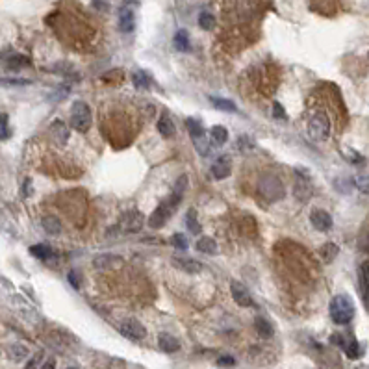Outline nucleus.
<instances>
[{
  "mask_svg": "<svg viewBox=\"0 0 369 369\" xmlns=\"http://www.w3.org/2000/svg\"><path fill=\"white\" fill-rule=\"evenodd\" d=\"M210 102L213 108H217V110H221V112H236L237 108L236 104L232 102V100H229V98H221V97H211Z\"/></svg>",
  "mask_w": 369,
  "mask_h": 369,
  "instance_id": "393cba45",
  "label": "nucleus"
},
{
  "mask_svg": "<svg viewBox=\"0 0 369 369\" xmlns=\"http://www.w3.org/2000/svg\"><path fill=\"white\" fill-rule=\"evenodd\" d=\"M9 130H8V115H0V139H8Z\"/></svg>",
  "mask_w": 369,
  "mask_h": 369,
  "instance_id": "e433bc0d",
  "label": "nucleus"
},
{
  "mask_svg": "<svg viewBox=\"0 0 369 369\" xmlns=\"http://www.w3.org/2000/svg\"><path fill=\"white\" fill-rule=\"evenodd\" d=\"M234 364H236V360L232 356H221V358H217V366H223V368H232Z\"/></svg>",
  "mask_w": 369,
  "mask_h": 369,
  "instance_id": "58836bf2",
  "label": "nucleus"
},
{
  "mask_svg": "<svg viewBox=\"0 0 369 369\" xmlns=\"http://www.w3.org/2000/svg\"><path fill=\"white\" fill-rule=\"evenodd\" d=\"M310 221H312L314 229L319 230V232H328L332 229V217L325 210H314L310 213Z\"/></svg>",
  "mask_w": 369,
  "mask_h": 369,
  "instance_id": "9b49d317",
  "label": "nucleus"
},
{
  "mask_svg": "<svg viewBox=\"0 0 369 369\" xmlns=\"http://www.w3.org/2000/svg\"><path fill=\"white\" fill-rule=\"evenodd\" d=\"M93 6H95V8H100V9H108V6H106L102 0H93Z\"/></svg>",
  "mask_w": 369,
  "mask_h": 369,
  "instance_id": "a18cd8bd",
  "label": "nucleus"
},
{
  "mask_svg": "<svg viewBox=\"0 0 369 369\" xmlns=\"http://www.w3.org/2000/svg\"><path fill=\"white\" fill-rule=\"evenodd\" d=\"M197 251L199 253H204V254H217V243L211 239V237L208 236H202L199 237V241H197Z\"/></svg>",
  "mask_w": 369,
  "mask_h": 369,
  "instance_id": "412c9836",
  "label": "nucleus"
},
{
  "mask_svg": "<svg viewBox=\"0 0 369 369\" xmlns=\"http://www.w3.org/2000/svg\"><path fill=\"white\" fill-rule=\"evenodd\" d=\"M187 184H189L187 176H185V175L178 176V180L175 182V189H173V195L180 197V199H184V193H185V189H187Z\"/></svg>",
  "mask_w": 369,
  "mask_h": 369,
  "instance_id": "473e14b6",
  "label": "nucleus"
},
{
  "mask_svg": "<svg viewBox=\"0 0 369 369\" xmlns=\"http://www.w3.org/2000/svg\"><path fill=\"white\" fill-rule=\"evenodd\" d=\"M230 291H232V299L236 300L237 306H241V308L254 306V300L251 297V293H249V290H247L241 282H237V280L230 282Z\"/></svg>",
  "mask_w": 369,
  "mask_h": 369,
  "instance_id": "1a4fd4ad",
  "label": "nucleus"
},
{
  "mask_svg": "<svg viewBox=\"0 0 369 369\" xmlns=\"http://www.w3.org/2000/svg\"><path fill=\"white\" fill-rule=\"evenodd\" d=\"M182 202V199L180 197H176V195H171L169 199H165V201L160 204L156 210L150 213L149 217V227L150 229H161L165 223H167V219L171 217V213L178 208V204Z\"/></svg>",
  "mask_w": 369,
  "mask_h": 369,
  "instance_id": "f03ea898",
  "label": "nucleus"
},
{
  "mask_svg": "<svg viewBox=\"0 0 369 369\" xmlns=\"http://www.w3.org/2000/svg\"><path fill=\"white\" fill-rule=\"evenodd\" d=\"M6 65H8V69L11 70H19V69H23V67H26V65H30V62H28V58L21 56V54H13V56H9V60L6 62Z\"/></svg>",
  "mask_w": 369,
  "mask_h": 369,
  "instance_id": "cd10ccee",
  "label": "nucleus"
},
{
  "mask_svg": "<svg viewBox=\"0 0 369 369\" xmlns=\"http://www.w3.org/2000/svg\"><path fill=\"white\" fill-rule=\"evenodd\" d=\"M67 278H69V282L72 284V288H76V290H78V288H80V282H78V275H76V271H70Z\"/></svg>",
  "mask_w": 369,
  "mask_h": 369,
  "instance_id": "79ce46f5",
  "label": "nucleus"
},
{
  "mask_svg": "<svg viewBox=\"0 0 369 369\" xmlns=\"http://www.w3.org/2000/svg\"><path fill=\"white\" fill-rule=\"evenodd\" d=\"M0 229H4V230H9L11 229V225L8 223V219H6V215L0 211Z\"/></svg>",
  "mask_w": 369,
  "mask_h": 369,
  "instance_id": "37998d69",
  "label": "nucleus"
},
{
  "mask_svg": "<svg viewBox=\"0 0 369 369\" xmlns=\"http://www.w3.org/2000/svg\"><path fill=\"white\" fill-rule=\"evenodd\" d=\"M50 134H52L54 141H56L58 145H65V143L69 141V136H70L69 126L63 123V121H60V119L50 124Z\"/></svg>",
  "mask_w": 369,
  "mask_h": 369,
  "instance_id": "dca6fc26",
  "label": "nucleus"
},
{
  "mask_svg": "<svg viewBox=\"0 0 369 369\" xmlns=\"http://www.w3.org/2000/svg\"><path fill=\"white\" fill-rule=\"evenodd\" d=\"M210 138L215 145H225L227 139H229V132H227L225 126H213L210 132Z\"/></svg>",
  "mask_w": 369,
  "mask_h": 369,
  "instance_id": "a878e982",
  "label": "nucleus"
},
{
  "mask_svg": "<svg viewBox=\"0 0 369 369\" xmlns=\"http://www.w3.org/2000/svg\"><path fill=\"white\" fill-rule=\"evenodd\" d=\"M354 185L356 189L362 191V193H369V176L368 175H360L354 178Z\"/></svg>",
  "mask_w": 369,
  "mask_h": 369,
  "instance_id": "f704fd0d",
  "label": "nucleus"
},
{
  "mask_svg": "<svg viewBox=\"0 0 369 369\" xmlns=\"http://www.w3.org/2000/svg\"><path fill=\"white\" fill-rule=\"evenodd\" d=\"M119 330H121V334H123L124 338H128V340H132V342H141V340L147 336L145 326L141 325L138 319H126V321H123L121 326H119Z\"/></svg>",
  "mask_w": 369,
  "mask_h": 369,
  "instance_id": "6e6552de",
  "label": "nucleus"
},
{
  "mask_svg": "<svg viewBox=\"0 0 369 369\" xmlns=\"http://www.w3.org/2000/svg\"><path fill=\"white\" fill-rule=\"evenodd\" d=\"M123 262V258L117 254H112V253H106V254H98L93 258V265L97 267V269H112L114 265L121 264Z\"/></svg>",
  "mask_w": 369,
  "mask_h": 369,
  "instance_id": "f3484780",
  "label": "nucleus"
},
{
  "mask_svg": "<svg viewBox=\"0 0 369 369\" xmlns=\"http://www.w3.org/2000/svg\"><path fill=\"white\" fill-rule=\"evenodd\" d=\"M330 317L336 325H347L354 317V302L349 295H336L330 300Z\"/></svg>",
  "mask_w": 369,
  "mask_h": 369,
  "instance_id": "f257e3e1",
  "label": "nucleus"
},
{
  "mask_svg": "<svg viewBox=\"0 0 369 369\" xmlns=\"http://www.w3.org/2000/svg\"><path fill=\"white\" fill-rule=\"evenodd\" d=\"M91 110L86 102L76 100L70 106V126L76 130V132H88L89 126H91Z\"/></svg>",
  "mask_w": 369,
  "mask_h": 369,
  "instance_id": "7ed1b4c3",
  "label": "nucleus"
},
{
  "mask_svg": "<svg viewBox=\"0 0 369 369\" xmlns=\"http://www.w3.org/2000/svg\"><path fill=\"white\" fill-rule=\"evenodd\" d=\"M65 369H78V368H65Z\"/></svg>",
  "mask_w": 369,
  "mask_h": 369,
  "instance_id": "de8ad7c7",
  "label": "nucleus"
},
{
  "mask_svg": "<svg viewBox=\"0 0 369 369\" xmlns=\"http://www.w3.org/2000/svg\"><path fill=\"white\" fill-rule=\"evenodd\" d=\"M30 254L39 258V260H50L54 256V251L48 245L45 243H39V245H32L30 247Z\"/></svg>",
  "mask_w": 369,
  "mask_h": 369,
  "instance_id": "5701e85b",
  "label": "nucleus"
},
{
  "mask_svg": "<svg viewBox=\"0 0 369 369\" xmlns=\"http://www.w3.org/2000/svg\"><path fill=\"white\" fill-rule=\"evenodd\" d=\"M185 227L191 234H201V225L197 221V211L195 210H187V213H185Z\"/></svg>",
  "mask_w": 369,
  "mask_h": 369,
  "instance_id": "bb28decb",
  "label": "nucleus"
},
{
  "mask_svg": "<svg viewBox=\"0 0 369 369\" xmlns=\"http://www.w3.org/2000/svg\"><path fill=\"white\" fill-rule=\"evenodd\" d=\"M41 225H43L45 232L50 234V236L62 234V223H60L58 217H54V215H45L43 221H41Z\"/></svg>",
  "mask_w": 369,
  "mask_h": 369,
  "instance_id": "6ab92c4d",
  "label": "nucleus"
},
{
  "mask_svg": "<svg viewBox=\"0 0 369 369\" xmlns=\"http://www.w3.org/2000/svg\"><path fill=\"white\" fill-rule=\"evenodd\" d=\"M175 46H176V50H180V52H185V50L189 48V35H187L185 30H178V32H176Z\"/></svg>",
  "mask_w": 369,
  "mask_h": 369,
  "instance_id": "c756f323",
  "label": "nucleus"
},
{
  "mask_svg": "<svg viewBox=\"0 0 369 369\" xmlns=\"http://www.w3.org/2000/svg\"><path fill=\"white\" fill-rule=\"evenodd\" d=\"M134 26H136V15H134V9L128 8L126 4H124L123 8H121V11H119V30L123 32V34H128V32H132Z\"/></svg>",
  "mask_w": 369,
  "mask_h": 369,
  "instance_id": "4468645a",
  "label": "nucleus"
},
{
  "mask_svg": "<svg viewBox=\"0 0 369 369\" xmlns=\"http://www.w3.org/2000/svg\"><path fill=\"white\" fill-rule=\"evenodd\" d=\"M293 193L295 199L299 202H306L312 197V184H310V178L302 173H297L295 176V187H293Z\"/></svg>",
  "mask_w": 369,
  "mask_h": 369,
  "instance_id": "9d476101",
  "label": "nucleus"
},
{
  "mask_svg": "<svg viewBox=\"0 0 369 369\" xmlns=\"http://www.w3.org/2000/svg\"><path fill=\"white\" fill-rule=\"evenodd\" d=\"M173 265L176 269H180L182 273H187V275H197V273L202 271V265L193 260V258H180V256H175L173 260Z\"/></svg>",
  "mask_w": 369,
  "mask_h": 369,
  "instance_id": "f8f14e48",
  "label": "nucleus"
},
{
  "mask_svg": "<svg viewBox=\"0 0 369 369\" xmlns=\"http://www.w3.org/2000/svg\"><path fill=\"white\" fill-rule=\"evenodd\" d=\"M185 126H187V130L191 134L195 150H197L201 156H206L208 150H210V145H208V139H206V134H204L202 124L199 123L197 119H185Z\"/></svg>",
  "mask_w": 369,
  "mask_h": 369,
  "instance_id": "423d86ee",
  "label": "nucleus"
},
{
  "mask_svg": "<svg viewBox=\"0 0 369 369\" xmlns=\"http://www.w3.org/2000/svg\"><path fill=\"white\" fill-rule=\"evenodd\" d=\"M273 115H275L277 119H282V121H286V119H288V115H286V112H284V108H282L278 102H275V104H273Z\"/></svg>",
  "mask_w": 369,
  "mask_h": 369,
  "instance_id": "4c0bfd02",
  "label": "nucleus"
},
{
  "mask_svg": "<svg viewBox=\"0 0 369 369\" xmlns=\"http://www.w3.org/2000/svg\"><path fill=\"white\" fill-rule=\"evenodd\" d=\"M171 243H173V247H176V249L184 251V249H187V237H185L184 234H175L173 239H171Z\"/></svg>",
  "mask_w": 369,
  "mask_h": 369,
  "instance_id": "c9c22d12",
  "label": "nucleus"
},
{
  "mask_svg": "<svg viewBox=\"0 0 369 369\" xmlns=\"http://www.w3.org/2000/svg\"><path fill=\"white\" fill-rule=\"evenodd\" d=\"M349 161H352V163H364V156L362 154H358V152H354V150H349Z\"/></svg>",
  "mask_w": 369,
  "mask_h": 369,
  "instance_id": "a19ab883",
  "label": "nucleus"
},
{
  "mask_svg": "<svg viewBox=\"0 0 369 369\" xmlns=\"http://www.w3.org/2000/svg\"><path fill=\"white\" fill-rule=\"evenodd\" d=\"M260 193H262V197H264L265 201L275 202V201L284 199L286 191H284V185H282L280 178H277V176H273V175H267L260 180Z\"/></svg>",
  "mask_w": 369,
  "mask_h": 369,
  "instance_id": "20e7f679",
  "label": "nucleus"
},
{
  "mask_svg": "<svg viewBox=\"0 0 369 369\" xmlns=\"http://www.w3.org/2000/svg\"><path fill=\"white\" fill-rule=\"evenodd\" d=\"M358 284H360V293H362V300L368 308L369 312V264L364 262L358 269Z\"/></svg>",
  "mask_w": 369,
  "mask_h": 369,
  "instance_id": "ddd939ff",
  "label": "nucleus"
},
{
  "mask_svg": "<svg viewBox=\"0 0 369 369\" xmlns=\"http://www.w3.org/2000/svg\"><path fill=\"white\" fill-rule=\"evenodd\" d=\"M23 193L26 195V197L32 193V189H30V180H26V182H24V189H23Z\"/></svg>",
  "mask_w": 369,
  "mask_h": 369,
  "instance_id": "49530a36",
  "label": "nucleus"
},
{
  "mask_svg": "<svg viewBox=\"0 0 369 369\" xmlns=\"http://www.w3.org/2000/svg\"><path fill=\"white\" fill-rule=\"evenodd\" d=\"M132 84L139 89H149V86H150L149 74L143 72V70H136V72L132 74Z\"/></svg>",
  "mask_w": 369,
  "mask_h": 369,
  "instance_id": "7c9ffc66",
  "label": "nucleus"
},
{
  "mask_svg": "<svg viewBox=\"0 0 369 369\" xmlns=\"http://www.w3.org/2000/svg\"><path fill=\"white\" fill-rule=\"evenodd\" d=\"M199 26H201L202 30H213V26H215V17H213L211 13H208V11H204V13L199 15Z\"/></svg>",
  "mask_w": 369,
  "mask_h": 369,
  "instance_id": "72a5a7b5",
  "label": "nucleus"
},
{
  "mask_svg": "<svg viewBox=\"0 0 369 369\" xmlns=\"http://www.w3.org/2000/svg\"><path fill=\"white\" fill-rule=\"evenodd\" d=\"M308 134L316 141L328 139V136H330V121H328L326 114L317 112V114L312 115V119L308 123Z\"/></svg>",
  "mask_w": 369,
  "mask_h": 369,
  "instance_id": "39448f33",
  "label": "nucleus"
},
{
  "mask_svg": "<svg viewBox=\"0 0 369 369\" xmlns=\"http://www.w3.org/2000/svg\"><path fill=\"white\" fill-rule=\"evenodd\" d=\"M338 253H340V249H338L336 243H325V245L321 247V258L325 260L326 264H330L338 256Z\"/></svg>",
  "mask_w": 369,
  "mask_h": 369,
  "instance_id": "c85d7f7f",
  "label": "nucleus"
},
{
  "mask_svg": "<svg viewBox=\"0 0 369 369\" xmlns=\"http://www.w3.org/2000/svg\"><path fill=\"white\" fill-rule=\"evenodd\" d=\"M158 132L161 134V138H173L175 136V123L169 115H161L158 121Z\"/></svg>",
  "mask_w": 369,
  "mask_h": 369,
  "instance_id": "aec40b11",
  "label": "nucleus"
},
{
  "mask_svg": "<svg viewBox=\"0 0 369 369\" xmlns=\"http://www.w3.org/2000/svg\"><path fill=\"white\" fill-rule=\"evenodd\" d=\"M41 356H43V354H41V352H37L34 358L28 362L26 368H24V369H37V366H39V362H41Z\"/></svg>",
  "mask_w": 369,
  "mask_h": 369,
  "instance_id": "ea45409f",
  "label": "nucleus"
},
{
  "mask_svg": "<svg viewBox=\"0 0 369 369\" xmlns=\"http://www.w3.org/2000/svg\"><path fill=\"white\" fill-rule=\"evenodd\" d=\"M210 171H211V176L217 178V180L227 178V176L230 175V171H232V160H230L229 156H221V158H217V161H213V165H211Z\"/></svg>",
  "mask_w": 369,
  "mask_h": 369,
  "instance_id": "2eb2a0df",
  "label": "nucleus"
},
{
  "mask_svg": "<svg viewBox=\"0 0 369 369\" xmlns=\"http://www.w3.org/2000/svg\"><path fill=\"white\" fill-rule=\"evenodd\" d=\"M41 369H56V362H54V360L45 362V364H43V368H41Z\"/></svg>",
  "mask_w": 369,
  "mask_h": 369,
  "instance_id": "c03bdc74",
  "label": "nucleus"
},
{
  "mask_svg": "<svg viewBox=\"0 0 369 369\" xmlns=\"http://www.w3.org/2000/svg\"><path fill=\"white\" fill-rule=\"evenodd\" d=\"M343 349H345V354L349 356V358H360V354H362V351H360V345H358V342L356 340H349V342H345L343 343Z\"/></svg>",
  "mask_w": 369,
  "mask_h": 369,
  "instance_id": "2f4dec72",
  "label": "nucleus"
},
{
  "mask_svg": "<svg viewBox=\"0 0 369 369\" xmlns=\"http://www.w3.org/2000/svg\"><path fill=\"white\" fill-rule=\"evenodd\" d=\"M8 356L13 362L24 360V358L28 356V347H26V345H23V343H13V345H9Z\"/></svg>",
  "mask_w": 369,
  "mask_h": 369,
  "instance_id": "4be33fe9",
  "label": "nucleus"
},
{
  "mask_svg": "<svg viewBox=\"0 0 369 369\" xmlns=\"http://www.w3.org/2000/svg\"><path fill=\"white\" fill-rule=\"evenodd\" d=\"M158 345L163 352H176L178 349H180V342L176 340L175 336H171V334H160Z\"/></svg>",
  "mask_w": 369,
  "mask_h": 369,
  "instance_id": "a211bd4d",
  "label": "nucleus"
},
{
  "mask_svg": "<svg viewBox=\"0 0 369 369\" xmlns=\"http://www.w3.org/2000/svg\"><path fill=\"white\" fill-rule=\"evenodd\" d=\"M254 328H256V332L262 336V338H271L273 336V326L271 323L267 321V319H264V317H256V321H254Z\"/></svg>",
  "mask_w": 369,
  "mask_h": 369,
  "instance_id": "b1692460",
  "label": "nucleus"
},
{
  "mask_svg": "<svg viewBox=\"0 0 369 369\" xmlns=\"http://www.w3.org/2000/svg\"><path fill=\"white\" fill-rule=\"evenodd\" d=\"M117 229L123 230V234H138L143 229V215L136 210L124 213L119 221V225H117Z\"/></svg>",
  "mask_w": 369,
  "mask_h": 369,
  "instance_id": "0eeeda50",
  "label": "nucleus"
}]
</instances>
